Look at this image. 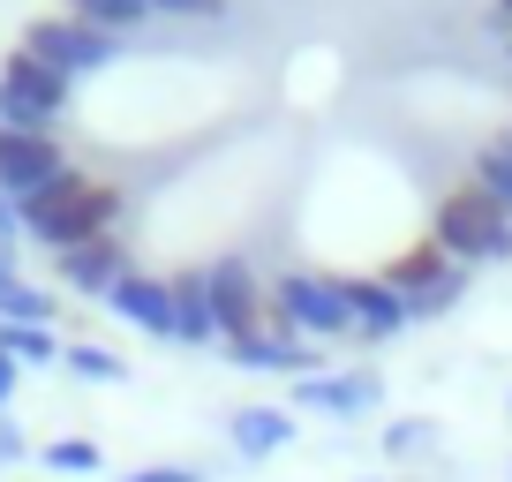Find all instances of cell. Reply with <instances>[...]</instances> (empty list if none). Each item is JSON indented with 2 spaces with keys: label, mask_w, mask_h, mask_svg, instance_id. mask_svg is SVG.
Instances as JSON below:
<instances>
[{
  "label": "cell",
  "mask_w": 512,
  "mask_h": 482,
  "mask_svg": "<svg viewBox=\"0 0 512 482\" xmlns=\"http://www.w3.org/2000/svg\"><path fill=\"white\" fill-rule=\"evenodd\" d=\"M475 189H482V196H497V204L512 211V136H505V144H482V159H475Z\"/></svg>",
  "instance_id": "ffe728a7"
},
{
  "label": "cell",
  "mask_w": 512,
  "mask_h": 482,
  "mask_svg": "<svg viewBox=\"0 0 512 482\" xmlns=\"http://www.w3.org/2000/svg\"><path fill=\"white\" fill-rule=\"evenodd\" d=\"M128 482H204V475H196V467H136Z\"/></svg>",
  "instance_id": "484cf974"
},
{
  "label": "cell",
  "mask_w": 512,
  "mask_h": 482,
  "mask_svg": "<svg viewBox=\"0 0 512 482\" xmlns=\"http://www.w3.org/2000/svg\"><path fill=\"white\" fill-rule=\"evenodd\" d=\"M204 287H211V324H219V339H226V347L272 324V309H264V294H256V272H249L241 257L204 264Z\"/></svg>",
  "instance_id": "52a82bcc"
},
{
  "label": "cell",
  "mask_w": 512,
  "mask_h": 482,
  "mask_svg": "<svg viewBox=\"0 0 512 482\" xmlns=\"http://www.w3.org/2000/svg\"><path fill=\"white\" fill-rule=\"evenodd\" d=\"M272 317H279V332H294V339H339V332H354L339 279H317V272H287V279H279V287H272Z\"/></svg>",
  "instance_id": "277c9868"
},
{
  "label": "cell",
  "mask_w": 512,
  "mask_h": 482,
  "mask_svg": "<svg viewBox=\"0 0 512 482\" xmlns=\"http://www.w3.org/2000/svg\"><path fill=\"white\" fill-rule=\"evenodd\" d=\"M68 16L91 23V31H106V38H121V31L144 23V0H68Z\"/></svg>",
  "instance_id": "2e32d148"
},
{
  "label": "cell",
  "mask_w": 512,
  "mask_h": 482,
  "mask_svg": "<svg viewBox=\"0 0 512 482\" xmlns=\"http://www.w3.org/2000/svg\"><path fill=\"white\" fill-rule=\"evenodd\" d=\"M68 91H76L68 76H53L46 61H31V53L16 46L0 61V129H46L53 113L68 106Z\"/></svg>",
  "instance_id": "3957f363"
},
{
  "label": "cell",
  "mask_w": 512,
  "mask_h": 482,
  "mask_svg": "<svg viewBox=\"0 0 512 482\" xmlns=\"http://www.w3.org/2000/svg\"><path fill=\"white\" fill-rule=\"evenodd\" d=\"M23 452H31V437H23L16 422H8V415H0V467H16Z\"/></svg>",
  "instance_id": "d4e9b609"
},
{
  "label": "cell",
  "mask_w": 512,
  "mask_h": 482,
  "mask_svg": "<svg viewBox=\"0 0 512 482\" xmlns=\"http://www.w3.org/2000/svg\"><path fill=\"white\" fill-rule=\"evenodd\" d=\"M234 370H272V377H317L324 370V354H317V339H294V332H249V339H234Z\"/></svg>",
  "instance_id": "9c48e42d"
},
{
  "label": "cell",
  "mask_w": 512,
  "mask_h": 482,
  "mask_svg": "<svg viewBox=\"0 0 512 482\" xmlns=\"http://www.w3.org/2000/svg\"><path fill=\"white\" fill-rule=\"evenodd\" d=\"M384 400V377L377 370H317L294 385V407H309V415H369V407Z\"/></svg>",
  "instance_id": "ba28073f"
},
{
  "label": "cell",
  "mask_w": 512,
  "mask_h": 482,
  "mask_svg": "<svg viewBox=\"0 0 512 482\" xmlns=\"http://www.w3.org/2000/svg\"><path fill=\"white\" fill-rule=\"evenodd\" d=\"M0 354H8V362H61V339L46 332V324H0Z\"/></svg>",
  "instance_id": "e0dca14e"
},
{
  "label": "cell",
  "mask_w": 512,
  "mask_h": 482,
  "mask_svg": "<svg viewBox=\"0 0 512 482\" xmlns=\"http://www.w3.org/2000/svg\"><path fill=\"white\" fill-rule=\"evenodd\" d=\"M384 452H392V460H407V452H430V422H392V430H384Z\"/></svg>",
  "instance_id": "603a6c76"
},
{
  "label": "cell",
  "mask_w": 512,
  "mask_h": 482,
  "mask_svg": "<svg viewBox=\"0 0 512 482\" xmlns=\"http://www.w3.org/2000/svg\"><path fill=\"white\" fill-rule=\"evenodd\" d=\"M46 467H53V475H98V445H91V437H53Z\"/></svg>",
  "instance_id": "44dd1931"
},
{
  "label": "cell",
  "mask_w": 512,
  "mask_h": 482,
  "mask_svg": "<svg viewBox=\"0 0 512 482\" xmlns=\"http://www.w3.org/2000/svg\"><path fill=\"white\" fill-rule=\"evenodd\" d=\"M106 302H113V317H128L136 332H151V339H174V287H166V279L128 272L121 287L106 294Z\"/></svg>",
  "instance_id": "7c38bea8"
},
{
  "label": "cell",
  "mask_w": 512,
  "mask_h": 482,
  "mask_svg": "<svg viewBox=\"0 0 512 482\" xmlns=\"http://www.w3.org/2000/svg\"><path fill=\"white\" fill-rule=\"evenodd\" d=\"M166 287H174V339H181V347H204V339H219L204 272H181V279H166Z\"/></svg>",
  "instance_id": "5bb4252c"
},
{
  "label": "cell",
  "mask_w": 512,
  "mask_h": 482,
  "mask_svg": "<svg viewBox=\"0 0 512 482\" xmlns=\"http://www.w3.org/2000/svg\"><path fill=\"white\" fill-rule=\"evenodd\" d=\"M23 287V272H16V257H8V249H0V309H8V294Z\"/></svg>",
  "instance_id": "83f0119b"
},
{
  "label": "cell",
  "mask_w": 512,
  "mask_h": 482,
  "mask_svg": "<svg viewBox=\"0 0 512 482\" xmlns=\"http://www.w3.org/2000/svg\"><path fill=\"white\" fill-rule=\"evenodd\" d=\"M23 53L31 61H46L53 76H91V68H113V38L106 31H91V23H76V16H46V23H31L23 31Z\"/></svg>",
  "instance_id": "5b68a950"
},
{
  "label": "cell",
  "mask_w": 512,
  "mask_h": 482,
  "mask_svg": "<svg viewBox=\"0 0 512 482\" xmlns=\"http://www.w3.org/2000/svg\"><path fill=\"white\" fill-rule=\"evenodd\" d=\"M430 241L445 249L452 264H505V257H512V211L467 181V189H452L445 204H437Z\"/></svg>",
  "instance_id": "7a4b0ae2"
},
{
  "label": "cell",
  "mask_w": 512,
  "mask_h": 482,
  "mask_svg": "<svg viewBox=\"0 0 512 482\" xmlns=\"http://www.w3.org/2000/svg\"><path fill=\"white\" fill-rule=\"evenodd\" d=\"M460 294H467V264H445L437 279H422V287L400 294V302H407L415 324H430V317H445V309H460Z\"/></svg>",
  "instance_id": "9a60e30c"
},
{
  "label": "cell",
  "mask_w": 512,
  "mask_h": 482,
  "mask_svg": "<svg viewBox=\"0 0 512 482\" xmlns=\"http://www.w3.org/2000/svg\"><path fill=\"white\" fill-rule=\"evenodd\" d=\"M16 211H23V234H38L53 257H61V249H83V241H106L113 234V219H121V189L68 166L53 189H38L31 204H16Z\"/></svg>",
  "instance_id": "6da1fadb"
},
{
  "label": "cell",
  "mask_w": 512,
  "mask_h": 482,
  "mask_svg": "<svg viewBox=\"0 0 512 482\" xmlns=\"http://www.w3.org/2000/svg\"><path fill=\"white\" fill-rule=\"evenodd\" d=\"M16 234H23V211L0 196V249H8V257H16Z\"/></svg>",
  "instance_id": "4316f807"
},
{
  "label": "cell",
  "mask_w": 512,
  "mask_h": 482,
  "mask_svg": "<svg viewBox=\"0 0 512 482\" xmlns=\"http://www.w3.org/2000/svg\"><path fill=\"white\" fill-rule=\"evenodd\" d=\"M61 362L83 377V385H121V377H128V362H121V354H113V347H91V339L61 347Z\"/></svg>",
  "instance_id": "ac0fdd59"
},
{
  "label": "cell",
  "mask_w": 512,
  "mask_h": 482,
  "mask_svg": "<svg viewBox=\"0 0 512 482\" xmlns=\"http://www.w3.org/2000/svg\"><path fill=\"white\" fill-rule=\"evenodd\" d=\"M144 16H226V0H144Z\"/></svg>",
  "instance_id": "cb8c5ba5"
},
{
  "label": "cell",
  "mask_w": 512,
  "mask_h": 482,
  "mask_svg": "<svg viewBox=\"0 0 512 482\" xmlns=\"http://www.w3.org/2000/svg\"><path fill=\"white\" fill-rule=\"evenodd\" d=\"M0 324H53V294L23 279V287L8 294V309H0Z\"/></svg>",
  "instance_id": "7402d4cb"
},
{
  "label": "cell",
  "mask_w": 512,
  "mask_h": 482,
  "mask_svg": "<svg viewBox=\"0 0 512 482\" xmlns=\"http://www.w3.org/2000/svg\"><path fill=\"white\" fill-rule=\"evenodd\" d=\"M16 377H23V370L8 362V354H0V415H8V400H16Z\"/></svg>",
  "instance_id": "f1b7e54d"
},
{
  "label": "cell",
  "mask_w": 512,
  "mask_h": 482,
  "mask_svg": "<svg viewBox=\"0 0 512 482\" xmlns=\"http://www.w3.org/2000/svg\"><path fill=\"white\" fill-rule=\"evenodd\" d=\"M445 249H437V241H415V249H407V257L400 264H392V272H384V287H392V294H415L422 287V279H437V272H445Z\"/></svg>",
  "instance_id": "d6986e66"
},
{
  "label": "cell",
  "mask_w": 512,
  "mask_h": 482,
  "mask_svg": "<svg viewBox=\"0 0 512 482\" xmlns=\"http://www.w3.org/2000/svg\"><path fill=\"white\" fill-rule=\"evenodd\" d=\"M339 294H347V324H354V339H400L407 324V302L384 279H339Z\"/></svg>",
  "instance_id": "30bf717a"
},
{
  "label": "cell",
  "mask_w": 512,
  "mask_h": 482,
  "mask_svg": "<svg viewBox=\"0 0 512 482\" xmlns=\"http://www.w3.org/2000/svg\"><path fill=\"white\" fill-rule=\"evenodd\" d=\"M490 23H497V31H512V0H497V8H490Z\"/></svg>",
  "instance_id": "f546056e"
},
{
  "label": "cell",
  "mask_w": 512,
  "mask_h": 482,
  "mask_svg": "<svg viewBox=\"0 0 512 482\" xmlns=\"http://www.w3.org/2000/svg\"><path fill=\"white\" fill-rule=\"evenodd\" d=\"M226 437H234L241 460H272V452L294 445V407H234Z\"/></svg>",
  "instance_id": "4fadbf2b"
},
{
  "label": "cell",
  "mask_w": 512,
  "mask_h": 482,
  "mask_svg": "<svg viewBox=\"0 0 512 482\" xmlns=\"http://www.w3.org/2000/svg\"><path fill=\"white\" fill-rule=\"evenodd\" d=\"M128 272H136V264H128V249L113 234L83 241V249H61V287H76V294H113Z\"/></svg>",
  "instance_id": "8fae6325"
},
{
  "label": "cell",
  "mask_w": 512,
  "mask_h": 482,
  "mask_svg": "<svg viewBox=\"0 0 512 482\" xmlns=\"http://www.w3.org/2000/svg\"><path fill=\"white\" fill-rule=\"evenodd\" d=\"M61 174H68V159L53 144V129H0V196L8 204H31Z\"/></svg>",
  "instance_id": "8992f818"
}]
</instances>
